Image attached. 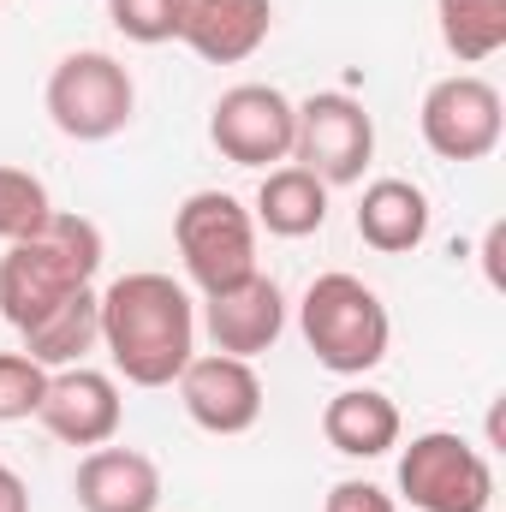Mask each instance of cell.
Masks as SVG:
<instances>
[{
  "mask_svg": "<svg viewBox=\"0 0 506 512\" xmlns=\"http://www.w3.org/2000/svg\"><path fill=\"white\" fill-rule=\"evenodd\" d=\"M102 352L131 387H173L197 358V304L173 274L137 268L102 292Z\"/></svg>",
  "mask_w": 506,
  "mask_h": 512,
  "instance_id": "1",
  "label": "cell"
},
{
  "mask_svg": "<svg viewBox=\"0 0 506 512\" xmlns=\"http://www.w3.org/2000/svg\"><path fill=\"white\" fill-rule=\"evenodd\" d=\"M102 227L90 215L72 209H48V221L24 239H12L0 256V316L24 334L30 322H42L54 304H66L72 292H84L102 268Z\"/></svg>",
  "mask_w": 506,
  "mask_h": 512,
  "instance_id": "2",
  "label": "cell"
},
{
  "mask_svg": "<svg viewBox=\"0 0 506 512\" xmlns=\"http://www.w3.org/2000/svg\"><path fill=\"white\" fill-rule=\"evenodd\" d=\"M298 334L328 376H370L387 358L393 322H387V304L376 286H364L346 268H328L298 298Z\"/></svg>",
  "mask_w": 506,
  "mask_h": 512,
  "instance_id": "3",
  "label": "cell"
},
{
  "mask_svg": "<svg viewBox=\"0 0 506 512\" xmlns=\"http://www.w3.org/2000/svg\"><path fill=\"white\" fill-rule=\"evenodd\" d=\"M42 102H48V120H54L60 137H72V143H108L137 114V84H131V72L114 54L78 48V54H66L48 72Z\"/></svg>",
  "mask_w": 506,
  "mask_h": 512,
  "instance_id": "4",
  "label": "cell"
},
{
  "mask_svg": "<svg viewBox=\"0 0 506 512\" xmlns=\"http://www.w3.org/2000/svg\"><path fill=\"white\" fill-rule=\"evenodd\" d=\"M173 245L203 292H221L256 274V215L233 191H191L173 209Z\"/></svg>",
  "mask_w": 506,
  "mask_h": 512,
  "instance_id": "5",
  "label": "cell"
},
{
  "mask_svg": "<svg viewBox=\"0 0 506 512\" xmlns=\"http://www.w3.org/2000/svg\"><path fill=\"white\" fill-rule=\"evenodd\" d=\"M292 161L316 173L328 191L358 185L376 161V120L352 90H316L310 102H292Z\"/></svg>",
  "mask_w": 506,
  "mask_h": 512,
  "instance_id": "6",
  "label": "cell"
},
{
  "mask_svg": "<svg viewBox=\"0 0 506 512\" xmlns=\"http://www.w3.org/2000/svg\"><path fill=\"white\" fill-rule=\"evenodd\" d=\"M399 495L417 512H489L495 507V471L465 435L423 429L399 453Z\"/></svg>",
  "mask_w": 506,
  "mask_h": 512,
  "instance_id": "7",
  "label": "cell"
},
{
  "mask_svg": "<svg viewBox=\"0 0 506 512\" xmlns=\"http://www.w3.org/2000/svg\"><path fill=\"white\" fill-rule=\"evenodd\" d=\"M417 126H423V143L441 161H489L506 131L501 90L477 72H453V78L429 84V96L417 108Z\"/></svg>",
  "mask_w": 506,
  "mask_h": 512,
  "instance_id": "8",
  "label": "cell"
},
{
  "mask_svg": "<svg viewBox=\"0 0 506 512\" xmlns=\"http://www.w3.org/2000/svg\"><path fill=\"white\" fill-rule=\"evenodd\" d=\"M292 102L274 84H233L221 90V102L209 108V143L233 161V167H280L292 161Z\"/></svg>",
  "mask_w": 506,
  "mask_h": 512,
  "instance_id": "9",
  "label": "cell"
},
{
  "mask_svg": "<svg viewBox=\"0 0 506 512\" xmlns=\"http://www.w3.org/2000/svg\"><path fill=\"white\" fill-rule=\"evenodd\" d=\"M197 328H203L209 346L227 352V358H262V352H274V340L286 334V292H280L274 274L256 268V274L221 286V292H203Z\"/></svg>",
  "mask_w": 506,
  "mask_h": 512,
  "instance_id": "10",
  "label": "cell"
},
{
  "mask_svg": "<svg viewBox=\"0 0 506 512\" xmlns=\"http://www.w3.org/2000/svg\"><path fill=\"white\" fill-rule=\"evenodd\" d=\"M36 417L66 447H108L120 435V423H126V399H120V382L108 370L72 364V370H48Z\"/></svg>",
  "mask_w": 506,
  "mask_h": 512,
  "instance_id": "11",
  "label": "cell"
},
{
  "mask_svg": "<svg viewBox=\"0 0 506 512\" xmlns=\"http://www.w3.org/2000/svg\"><path fill=\"white\" fill-rule=\"evenodd\" d=\"M179 405L209 435H245L262 417V376H256L251 358L203 352L179 370Z\"/></svg>",
  "mask_w": 506,
  "mask_h": 512,
  "instance_id": "12",
  "label": "cell"
},
{
  "mask_svg": "<svg viewBox=\"0 0 506 512\" xmlns=\"http://www.w3.org/2000/svg\"><path fill=\"white\" fill-rule=\"evenodd\" d=\"M274 30V0H185L179 42L209 66H239Z\"/></svg>",
  "mask_w": 506,
  "mask_h": 512,
  "instance_id": "13",
  "label": "cell"
},
{
  "mask_svg": "<svg viewBox=\"0 0 506 512\" xmlns=\"http://www.w3.org/2000/svg\"><path fill=\"white\" fill-rule=\"evenodd\" d=\"M72 489H78V507L84 512H155L161 507L155 459L137 453V447H114V441L84 453Z\"/></svg>",
  "mask_w": 506,
  "mask_h": 512,
  "instance_id": "14",
  "label": "cell"
},
{
  "mask_svg": "<svg viewBox=\"0 0 506 512\" xmlns=\"http://www.w3.org/2000/svg\"><path fill=\"white\" fill-rule=\"evenodd\" d=\"M399 405L381 393V387H340L328 405H322V435L334 453L346 459H381L399 447Z\"/></svg>",
  "mask_w": 506,
  "mask_h": 512,
  "instance_id": "15",
  "label": "cell"
},
{
  "mask_svg": "<svg viewBox=\"0 0 506 512\" xmlns=\"http://www.w3.org/2000/svg\"><path fill=\"white\" fill-rule=\"evenodd\" d=\"M358 239L381 256H405L429 239V197L411 179H376L358 197Z\"/></svg>",
  "mask_w": 506,
  "mask_h": 512,
  "instance_id": "16",
  "label": "cell"
},
{
  "mask_svg": "<svg viewBox=\"0 0 506 512\" xmlns=\"http://www.w3.org/2000/svg\"><path fill=\"white\" fill-rule=\"evenodd\" d=\"M256 227H268L274 239H310L328 227V185L316 173H304L298 161L268 167L256 185Z\"/></svg>",
  "mask_w": 506,
  "mask_h": 512,
  "instance_id": "17",
  "label": "cell"
},
{
  "mask_svg": "<svg viewBox=\"0 0 506 512\" xmlns=\"http://www.w3.org/2000/svg\"><path fill=\"white\" fill-rule=\"evenodd\" d=\"M96 346H102V292H96V286L72 292L66 304H54L42 322L24 328V352H30L42 370H72V364H84V352H96Z\"/></svg>",
  "mask_w": 506,
  "mask_h": 512,
  "instance_id": "18",
  "label": "cell"
},
{
  "mask_svg": "<svg viewBox=\"0 0 506 512\" xmlns=\"http://www.w3.org/2000/svg\"><path fill=\"white\" fill-rule=\"evenodd\" d=\"M435 24L459 66H483L506 48V0H435Z\"/></svg>",
  "mask_w": 506,
  "mask_h": 512,
  "instance_id": "19",
  "label": "cell"
},
{
  "mask_svg": "<svg viewBox=\"0 0 506 512\" xmlns=\"http://www.w3.org/2000/svg\"><path fill=\"white\" fill-rule=\"evenodd\" d=\"M48 209H54L48 185H42L36 173H24V167H6V161H0V239L12 245V239L36 233V227L48 221Z\"/></svg>",
  "mask_w": 506,
  "mask_h": 512,
  "instance_id": "20",
  "label": "cell"
},
{
  "mask_svg": "<svg viewBox=\"0 0 506 512\" xmlns=\"http://www.w3.org/2000/svg\"><path fill=\"white\" fill-rule=\"evenodd\" d=\"M179 12H185V0H108V24L137 48L179 42Z\"/></svg>",
  "mask_w": 506,
  "mask_h": 512,
  "instance_id": "21",
  "label": "cell"
},
{
  "mask_svg": "<svg viewBox=\"0 0 506 512\" xmlns=\"http://www.w3.org/2000/svg\"><path fill=\"white\" fill-rule=\"evenodd\" d=\"M42 387H48V370H42L30 352H0V423L36 417Z\"/></svg>",
  "mask_w": 506,
  "mask_h": 512,
  "instance_id": "22",
  "label": "cell"
},
{
  "mask_svg": "<svg viewBox=\"0 0 506 512\" xmlns=\"http://www.w3.org/2000/svg\"><path fill=\"white\" fill-rule=\"evenodd\" d=\"M322 512H399V507H393V495H387V489L364 483V477H346V483H334V489H328Z\"/></svg>",
  "mask_w": 506,
  "mask_h": 512,
  "instance_id": "23",
  "label": "cell"
},
{
  "mask_svg": "<svg viewBox=\"0 0 506 512\" xmlns=\"http://www.w3.org/2000/svg\"><path fill=\"white\" fill-rule=\"evenodd\" d=\"M0 512H30V489L6 459H0Z\"/></svg>",
  "mask_w": 506,
  "mask_h": 512,
  "instance_id": "24",
  "label": "cell"
}]
</instances>
